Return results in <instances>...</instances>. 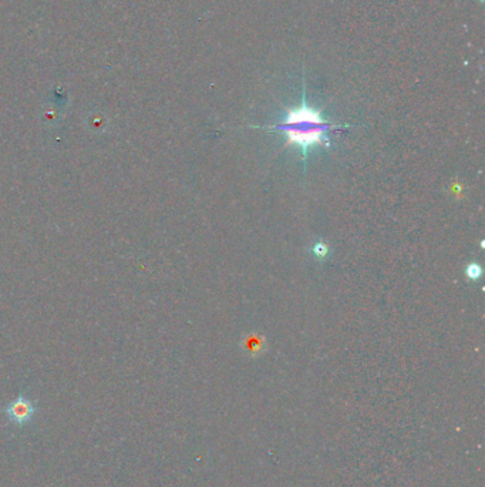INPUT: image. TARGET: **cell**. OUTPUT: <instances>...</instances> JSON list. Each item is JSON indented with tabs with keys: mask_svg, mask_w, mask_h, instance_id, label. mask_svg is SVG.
<instances>
[{
	"mask_svg": "<svg viewBox=\"0 0 485 487\" xmlns=\"http://www.w3.org/2000/svg\"><path fill=\"white\" fill-rule=\"evenodd\" d=\"M348 124H335L326 120L322 111L307 106L306 91L303 86L302 102L296 109H289L282 123L261 127L269 131L282 133L286 137V146H295L300 154L302 161L306 164L309 150L322 146L331 147V133L338 128H347Z\"/></svg>",
	"mask_w": 485,
	"mask_h": 487,
	"instance_id": "cell-1",
	"label": "cell"
},
{
	"mask_svg": "<svg viewBox=\"0 0 485 487\" xmlns=\"http://www.w3.org/2000/svg\"><path fill=\"white\" fill-rule=\"evenodd\" d=\"M34 411H36L34 405L23 395H21L17 399H14L6 407V414H8L9 419L13 423H19V424H23V423L29 422L33 418Z\"/></svg>",
	"mask_w": 485,
	"mask_h": 487,
	"instance_id": "cell-2",
	"label": "cell"
},
{
	"mask_svg": "<svg viewBox=\"0 0 485 487\" xmlns=\"http://www.w3.org/2000/svg\"><path fill=\"white\" fill-rule=\"evenodd\" d=\"M312 254L319 258V260H326L329 256H331V248L323 241H318L312 245Z\"/></svg>",
	"mask_w": 485,
	"mask_h": 487,
	"instance_id": "cell-3",
	"label": "cell"
},
{
	"mask_svg": "<svg viewBox=\"0 0 485 487\" xmlns=\"http://www.w3.org/2000/svg\"><path fill=\"white\" fill-rule=\"evenodd\" d=\"M465 274H467V277L473 281H477L481 274H482V269L478 264H470L467 268H465Z\"/></svg>",
	"mask_w": 485,
	"mask_h": 487,
	"instance_id": "cell-4",
	"label": "cell"
}]
</instances>
